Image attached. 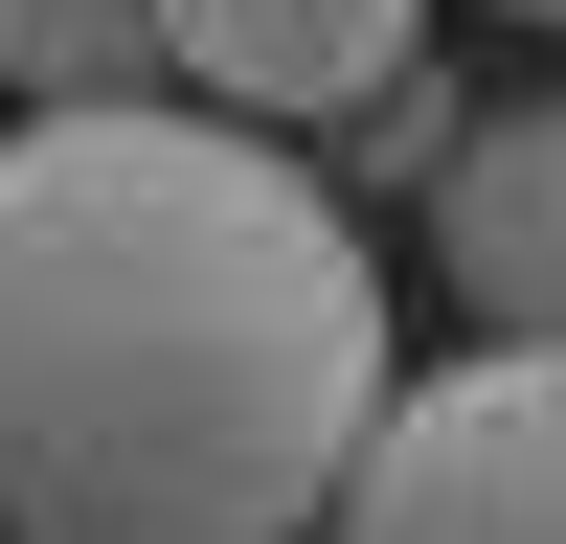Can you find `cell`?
Wrapping results in <instances>:
<instances>
[{
	"instance_id": "1",
	"label": "cell",
	"mask_w": 566,
	"mask_h": 544,
	"mask_svg": "<svg viewBox=\"0 0 566 544\" xmlns=\"http://www.w3.org/2000/svg\"><path fill=\"white\" fill-rule=\"evenodd\" d=\"M386 250L205 91L0 136V544H317L386 431Z\"/></svg>"
},
{
	"instance_id": "2",
	"label": "cell",
	"mask_w": 566,
	"mask_h": 544,
	"mask_svg": "<svg viewBox=\"0 0 566 544\" xmlns=\"http://www.w3.org/2000/svg\"><path fill=\"white\" fill-rule=\"evenodd\" d=\"M317 544H566V341H476L431 386H386Z\"/></svg>"
},
{
	"instance_id": "3",
	"label": "cell",
	"mask_w": 566,
	"mask_h": 544,
	"mask_svg": "<svg viewBox=\"0 0 566 544\" xmlns=\"http://www.w3.org/2000/svg\"><path fill=\"white\" fill-rule=\"evenodd\" d=\"M408 45H431V0H159V91H205V114H250V136L386 114Z\"/></svg>"
},
{
	"instance_id": "4",
	"label": "cell",
	"mask_w": 566,
	"mask_h": 544,
	"mask_svg": "<svg viewBox=\"0 0 566 544\" xmlns=\"http://www.w3.org/2000/svg\"><path fill=\"white\" fill-rule=\"evenodd\" d=\"M431 272L476 295V341H566V114H499L431 159Z\"/></svg>"
},
{
	"instance_id": "5",
	"label": "cell",
	"mask_w": 566,
	"mask_h": 544,
	"mask_svg": "<svg viewBox=\"0 0 566 544\" xmlns=\"http://www.w3.org/2000/svg\"><path fill=\"white\" fill-rule=\"evenodd\" d=\"M0 91H45V114L159 91V0H0Z\"/></svg>"
},
{
	"instance_id": "6",
	"label": "cell",
	"mask_w": 566,
	"mask_h": 544,
	"mask_svg": "<svg viewBox=\"0 0 566 544\" xmlns=\"http://www.w3.org/2000/svg\"><path fill=\"white\" fill-rule=\"evenodd\" d=\"M499 23H566V0H499Z\"/></svg>"
}]
</instances>
